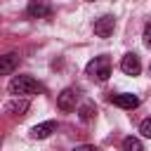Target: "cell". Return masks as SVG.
Segmentation results:
<instances>
[{
    "instance_id": "cell-8",
    "label": "cell",
    "mask_w": 151,
    "mask_h": 151,
    "mask_svg": "<svg viewBox=\"0 0 151 151\" xmlns=\"http://www.w3.org/2000/svg\"><path fill=\"white\" fill-rule=\"evenodd\" d=\"M54 130H57V123L54 120H45V123H38V125L31 127V137L33 139H47Z\"/></svg>"
},
{
    "instance_id": "cell-13",
    "label": "cell",
    "mask_w": 151,
    "mask_h": 151,
    "mask_svg": "<svg viewBox=\"0 0 151 151\" xmlns=\"http://www.w3.org/2000/svg\"><path fill=\"white\" fill-rule=\"evenodd\" d=\"M139 132H142V137L151 139V118H144V120L139 123Z\"/></svg>"
},
{
    "instance_id": "cell-2",
    "label": "cell",
    "mask_w": 151,
    "mask_h": 151,
    "mask_svg": "<svg viewBox=\"0 0 151 151\" xmlns=\"http://www.w3.org/2000/svg\"><path fill=\"white\" fill-rule=\"evenodd\" d=\"M85 73H87L92 80H97V83L109 80V76H111V59H109L106 54L94 57V59H92V61L85 66Z\"/></svg>"
},
{
    "instance_id": "cell-15",
    "label": "cell",
    "mask_w": 151,
    "mask_h": 151,
    "mask_svg": "<svg viewBox=\"0 0 151 151\" xmlns=\"http://www.w3.org/2000/svg\"><path fill=\"white\" fill-rule=\"evenodd\" d=\"M71 151H97L94 144H80V146H73Z\"/></svg>"
},
{
    "instance_id": "cell-11",
    "label": "cell",
    "mask_w": 151,
    "mask_h": 151,
    "mask_svg": "<svg viewBox=\"0 0 151 151\" xmlns=\"http://www.w3.org/2000/svg\"><path fill=\"white\" fill-rule=\"evenodd\" d=\"M94 113H97V111H94V104H92V101H85V104L78 109V118H80L83 123H90V120L94 118Z\"/></svg>"
},
{
    "instance_id": "cell-4",
    "label": "cell",
    "mask_w": 151,
    "mask_h": 151,
    "mask_svg": "<svg viewBox=\"0 0 151 151\" xmlns=\"http://www.w3.org/2000/svg\"><path fill=\"white\" fill-rule=\"evenodd\" d=\"M92 28H94V35H99V38H109V35H113V28H116V17L104 14V17L94 19Z\"/></svg>"
},
{
    "instance_id": "cell-3",
    "label": "cell",
    "mask_w": 151,
    "mask_h": 151,
    "mask_svg": "<svg viewBox=\"0 0 151 151\" xmlns=\"http://www.w3.org/2000/svg\"><path fill=\"white\" fill-rule=\"evenodd\" d=\"M26 17L28 19H47V17H52V5L47 0H28Z\"/></svg>"
},
{
    "instance_id": "cell-14",
    "label": "cell",
    "mask_w": 151,
    "mask_h": 151,
    "mask_svg": "<svg viewBox=\"0 0 151 151\" xmlns=\"http://www.w3.org/2000/svg\"><path fill=\"white\" fill-rule=\"evenodd\" d=\"M144 45H146V47L151 50V21H149V24L144 26Z\"/></svg>"
},
{
    "instance_id": "cell-12",
    "label": "cell",
    "mask_w": 151,
    "mask_h": 151,
    "mask_svg": "<svg viewBox=\"0 0 151 151\" xmlns=\"http://www.w3.org/2000/svg\"><path fill=\"white\" fill-rule=\"evenodd\" d=\"M123 151H144V149H142V142L137 137H125L123 139Z\"/></svg>"
},
{
    "instance_id": "cell-6",
    "label": "cell",
    "mask_w": 151,
    "mask_h": 151,
    "mask_svg": "<svg viewBox=\"0 0 151 151\" xmlns=\"http://www.w3.org/2000/svg\"><path fill=\"white\" fill-rule=\"evenodd\" d=\"M76 101H78V92H76L73 87H66V90H61V92L57 94V106H59L61 111L76 109Z\"/></svg>"
},
{
    "instance_id": "cell-16",
    "label": "cell",
    "mask_w": 151,
    "mask_h": 151,
    "mask_svg": "<svg viewBox=\"0 0 151 151\" xmlns=\"http://www.w3.org/2000/svg\"><path fill=\"white\" fill-rule=\"evenodd\" d=\"M87 2H92V0H87Z\"/></svg>"
},
{
    "instance_id": "cell-1",
    "label": "cell",
    "mask_w": 151,
    "mask_h": 151,
    "mask_svg": "<svg viewBox=\"0 0 151 151\" xmlns=\"http://www.w3.org/2000/svg\"><path fill=\"white\" fill-rule=\"evenodd\" d=\"M7 90H9V94H14V97H24V94H35V92H40L42 85H40L33 76H14V78L9 80V85H7Z\"/></svg>"
},
{
    "instance_id": "cell-10",
    "label": "cell",
    "mask_w": 151,
    "mask_h": 151,
    "mask_svg": "<svg viewBox=\"0 0 151 151\" xmlns=\"http://www.w3.org/2000/svg\"><path fill=\"white\" fill-rule=\"evenodd\" d=\"M17 64H19V57H17L14 52H9V54H2V57H0V76H7V73H12V71L17 68Z\"/></svg>"
},
{
    "instance_id": "cell-7",
    "label": "cell",
    "mask_w": 151,
    "mask_h": 151,
    "mask_svg": "<svg viewBox=\"0 0 151 151\" xmlns=\"http://www.w3.org/2000/svg\"><path fill=\"white\" fill-rule=\"evenodd\" d=\"M113 106H120V109H127V111H132V109H137L139 106V97H134V94H113L111 99H109Z\"/></svg>"
},
{
    "instance_id": "cell-5",
    "label": "cell",
    "mask_w": 151,
    "mask_h": 151,
    "mask_svg": "<svg viewBox=\"0 0 151 151\" xmlns=\"http://www.w3.org/2000/svg\"><path fill=\"white\" fill-rule=\"evenodd\" d=\"M120 71H123L125 76H139V73H142V61H139V57H137L134 52L123 54V59H120Z\"/></svg>"
},
{
    "instance_id": "cell-9",
    "label": "cell",
    "mask_w": 151,
    "mask_h": 151,
    "mask_svg": "<svg viewBox=\"0 0 151 151\" xmlns=\"http://www.w3.org/2000/svg\"><path fill=\"white\" fill-rule=\"evenodd\" d=\"M28 99H24V97H17V99H12V101H7L5 104V111L9 113V116H26V111H28Z\"/></svg>"
}]
</instances>
